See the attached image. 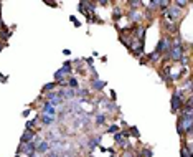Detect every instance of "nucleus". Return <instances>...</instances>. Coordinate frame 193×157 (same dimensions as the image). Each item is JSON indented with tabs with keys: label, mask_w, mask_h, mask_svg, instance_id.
<instances>
[{
	"label": "nucleus",
	"mask_w": 193,
	"mask_h": 157,
	"mask_svg": "<svg viewBox=\"0 0 193 157\" xmlns=\"http://www.w3.org/2000/svg\"><path fill=\"white\" fill-rule=\"evenodd\" d=\"M48 147H50V144H48V142H42L36 151H38V152H45V151H48Z\"/></svg>",
	"instance_id": "obj_6"
},
{
	"label": "nucleus",
	"mask_w": 193,
	"mask_h": 157,
	"mask_svg": "<svg viewBox=\"0 0 193 157\" xmlns=\"http://www.w3.org/2000/svg\"><path fill=\"white\" fill-rule=\"evenodd\" d=\"M31 137H33V132H31V131H27L25 134L22 136V142H23V144H27V142H28V141H30Z\"/></svg>",
	"instance_id": "obj_4"
},
{
	"label": "nucleus",
	"mask_w": 193,
	"mask_h": 157,
	"mask_svg": "<svg viewBox=\"0 0 193 157\" xmlns=\"http://www.w3.org/2000/svg\"><path fill=\"white\" fill-rule=\"evenodd\" d=\"M119 129H117V127H111V129H109V132H117Z\"/></svg>",
	"instance_id": "obj_9"
},
{
	"label": "nucleus",
	"mask_w": 193,
	"mask_h": 157,
	"mask_svg": "<svg viewBox=\"0 0 193 157\" xmlns=\"http://www.w3.org/2000/svg\"><path fill=\"white\" fill-rule=\"evenodd\" d=\"M43 122H45V124H53V122H55V118H53V114H50V116L45 114V116H43Z\"/></svg>",
	"instance_id": "obj_5"
},
{
	"label": "nucleus",
	"mask_w": 193,
	"mask_h": 157,
	"mask_svg": "<svg viewBox=\"0 0 193 157\" xmlns=\"http://www.w3.org/2000/svg\"><path fill=\"white\" fill-rule=\"evenodd\" d=\"M104 122V116H97V124Z\"/></svg>",
	"instance_id": "obj_7"
},
{
	"label": "nucleus",
	"mask_w": 193,
	"mask_h": 157,
	"mask_svg": "<svg viewBox=\"0 0 193 157\" xmlns=\"http://www.w3.org/2000/svg\"><path fill=\"white\" fill-rule=\"evenodd\" d=\"M182 55H183V50H182V46H180V42L177 40L173 50H172V53H170V56H172V60L178 61V60H182Z\"/></svg>",
	"instance_id": "obj_1"
},
{
	"label": "nucleus",
	"mask_w": 193,
	"mask_h": 157,
	"mask_svg": "<svg viewBox=\"0 0 193 157\" xmlns=\"http://www.w3.org/2000/svg\"><path fill=\"white\" fill-rule=\"evenodd\" d=\"M182 98H183V93H180V91H177L173 94V99H172V109L173 111H177L182 106Z\"/></svg>",
	"instance_id": "obj_2"
},
{
	"label": "nucleus",
	"mask_w": 193,
	"mask_h": 157,
	"mask_svg": "<svg viewBox=\"0 0 193 157\" xmlns=\"http://www.w3.org/2000/svg\"><path fill=\"white\" fill-rule=\"evenodd\" d=\"M69 84H71V86H78V83L75 81V79H71V81H69Z\"/></svg>",
	"instance_id": "obj_8"
},
{
	"label": "nucleus",
	"mask_w": 193,
	"mask_h": 157,
	"mask_svg": "<svg viewBox=\"0 0 193 157\" xmlns=\"http://www.w3.org/2000/svg\"><path fill=\"white\" fill-rule=\"evenodd\" d=\"M35 149H36V144L33 142H27V144H23V152H25L27 155H33V152H35Z\"/></svg>",
	"instance_id": "obj_3"
}]
</instances>
